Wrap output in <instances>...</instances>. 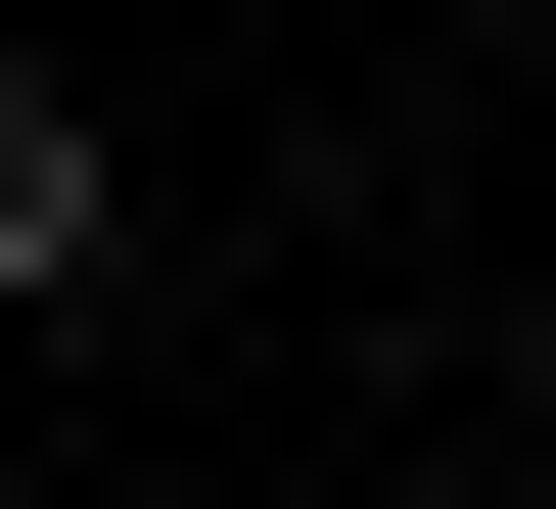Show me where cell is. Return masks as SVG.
I'll return each instance as SVG.
<instances>
[{"instance_id": "cell-2", "label": "cell", "mask_w": 556, "mask_h": 509, "mask_svg": "<svg viewBox=\"0 0 556 509\" xmlns=\"http://www.w3.org/2000/svg\"><path fill=\"white\" fill-rule=\"evenodd\" d=\"M325 509H417V463H325Z\"/></svg>"}, {"instance_id": "cell-1", "label": "cell", "mask_w": 556, "mask_h": 509, "mask_svg": "<svg viewBox=\"0 0 556 509\" xmlns=\"http://www.w3.org/2000/svg\"><path fill=\"white\" fill-rule=\"evenodd\" d=\"M93 278H139V139L47 93V47H0V325H93Z\"/></svg>"}]
</instances>
